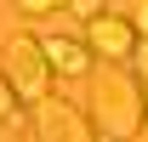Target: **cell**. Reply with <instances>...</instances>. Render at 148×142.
Wrapping results in <instances>:
<instances>
[{"mask_svg":"<svg viewBox=\"0 0 148 142\" xmlns=\"http://www.w3.org/2000/svg\"><path fill=\"white\" fill-rule=\"evenodd\" d=\"M69 12H74V17H86V29H91V23H103V17H108V6H103V0H74Z\"/></svg>","mask_w":148,"mask_h":142,"instance_id":"6","label":"cell"},{"mask_svg":"<svg viewBox=\"0 0 148 142\" xmlns=\"http://www.w3.org/2000/svg\"><path fill=\"white\" fill-rule=\"evenodd\" d=\"M6 85L17 91V102H46L51 97V63H46V46H40L34 34H12L6 40Z\"/></svg>","mask_w":148,"mask_h":142,"instance_id":"2","label":"cell"},{"mask_svg":"<svg viewBox=\"0 0 148 142\" xmlns=\"http://www.w3.org/2000/svg\"><path fill=\"white\" fill-rule=\"evenodd\" d=\"M17 119V91L6 85V74H0V125H12Z\"/></svg>","mask_w":148,"mask_h":142,"instance_id":"7","label":"cell"},{"mask_svg":"<svg viewBox=\"0 0 148 142\" xmlns=\"http://www.w3.org/2000/svg\"><path fill=\"white\" fill-rule=\"evenodd\" d=\"M143 125H148V102H143Z\"/></svg>","mask_w":148,"mask_h":142,"instance_id":"11","label":"cell"},{"mask_svg":"<svg viewBox=\"0 0 148 142\" xmlns=\"http://www.w3.org/2000/svg\"><path fill=\"white\" fill-rule=\"evenodd\" d=\"M46 46V63H51V74H91V46L86 40H63V34H51V40H40Z\"/></svg>","mask_w":148,"mask_h":142,"instance_id":"5","label":"cell"},{"mask_svg":"<svg viewBox=\"0 0 148 142\" xmlns=\"http://www.w3.org/2000/svg\"><path fill=\"white\" fill-rule=\"evenodd\" d=\"M34 142H97L91 114L69 97H46L34 108Z\"/></svg>","mask_w":148,"mask_h":142,"instance_id":"3","label":"cell"},{"mask_svg":"<svg viewBox=\"0 0 148 142\" xmlns=\"http://www.w3.org/2000/svg\"><path fill=\"white\" fill-rule=\"evenodd\" d=\"M131 74H137V80H143V85H148V40H143V46H137V57H131Z\"/></svg>","mask_w":148,"mask_h":142,"instance_id":"9","label":"cell"},{"mask_svg":"<svg viewBox=\"0 0 148 142\" xmlns=\"http://www.w3.org/2000/svg\"><path fill=\"white\" fill-rule=\"evenodd\" d=\"M17 12H23V17H51V12H57V0H23Z\"/></svg>","mask_w":148,"mask_h":142,"instance_id":"8","label":"cell"},{"mask_svg":"<svg viewBox=\"0 0 148 142\" xmlns=\"http://www.w3.org/2000/svg\"><path fill=\"white\" fill-rule=\"evenodd\" d=\"M125 17H131V23H137V34H143V40H148V6H137V12H125Z\"/></svg>","mask_w":148,"mask_h":142,"instance_id":"10","label":"cell"},{"mask_svg":"<svg viewBox=\"0 0 148 142\" xmlns=\"http://www.w3.org/2000/svg\"><path fill=\"white\" fill-rule=\"evenodd\" d=\"M143 102H148L143 80L131 68H97L91 85H86V114L108 142H125V137L143 131Z\"/></svg>","mask_w":148,"mask_h":142,"instance_id":"1","label":"cell"},{"mask_svg":"<svg viewBox=\"0 0 148 142\" xmlns=\"http://www.w3.org/2000/svg\"><path fill=\"white\" fill-rule=\"evenodd\" d=\"M86 46H91V57H103V63H131L137 46H143V34H137V23H131L125 12H108L103 23L86 29Z\"/></svg>","mask_w":148,"mask_h":142,"instance_id":"4","label":"cell"}]
</instances>
